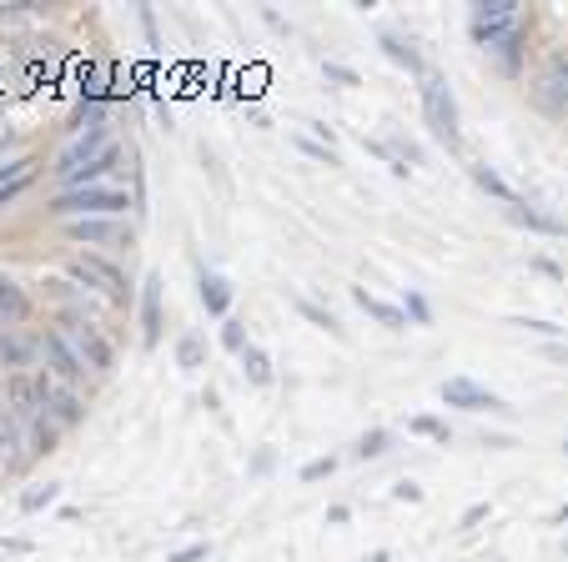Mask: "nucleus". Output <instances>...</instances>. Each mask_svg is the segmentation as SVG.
<instances>
[{
	"label": "nucleus",
	"mask_w": 568,
	"mask_h": 562,
	"mask_svg": "<svg viewBox=\"0 0 568 562\" xmlns=\"http://www.w3.org/2000/svg\"><path fill=\"white\" fill-rule=\"evenodd\" d=\"M473 25V41L483 45V51H494L498 61H504V71H514L518 65V41H524V11H518L514 0H483V6H473L468 16Z\"/></svg>",
	"instance_id": "nucleus-1"
},
{
	"label": "nucleus",
	"mask_w": 568,
	"mask_h": 562,
	"mask_svg": "<svg viewBox=\"0 0 568 562\" xmlns=\"http://www.w3.org/2000/svg\"><path fill=\"white\" fill-rule=\"evenodd\" d=\"M131 206V196L121 186H75V192H61L51 202V216L61 222H87V216H121Z\"/></svg>",
	"instance_id": "nucleus-2"
},
{
	"label": "nucleus",
	"mask_w": 568,
	"mask_h": 562,
	"mask_svg": "<svg viewBox=\"0 0 568 562\" xmlns=\"http://www.w3.org/2000/svg\"><path fill=\"white\" fill-rule=\"evenodd\" d=\"M55 331H61V337L75 347V357L91 367V377H106V371L116 367V351H111V341L101 337V327L91 317H81V311H65V317L55 321Z\"/></svg>",
	"instance_id": "nucleus-3"
},
{
	"label": "nucleus",
	"mask_w": 568,
	"mask_h": 562,
	"mask_svg": "<svg viewBox=\"0 0 568 562\" xmlns=\"http://www.w3.org/2000/svg\"><path fill=\"white\" fill-rule=\"evenodd\" d=\"M418 91H423V116H428V131L453 151L463 141V131H458V106H453L448 81H443V75H433V71H423Z\"/></svg>",
	"instance_id": "nucleus-4"
},
{
	"label": "nucleus",
	"mask_w": 568,
	"mask_h": 562,
	"mask_svg": "<svg viewBox=\"0 0 568 562\" xmlns=\"http://www.w3.org/2000/svg\"><path fill=\"white\" fill-rule=\"evenodd\" d=\"M106 151H116V141H111V131H106V126H81V131H75L71 146H61V156H55V166H51V171L65 181V186H71V181L81 176L87 166H97V161L106 156Z\"/></svg>",
	"instance_id": "nucleus-5"
},
{
	"label": "nucleus",
	"mask_w": 568,
	"mask_h": 562,
	"mask_svg": "<svg viewBox=\"0 0 568 562\" xmlns=\"http://www.w3.org/2000/svg\"><path fill=\"white\" fill-rule=\"evenodd\" d=\"M534 101L554 121H568V51H554L544 61V71L534 75Z\"/></svg>",
	"instance_id": "nucleus-6"
},
{
	"label": "nucleus",
	"mask_w": 568,
	"mask_h": 562,
	"mask_svg": "<svg viewBox=\"0 0 568 562\" xmlns=\"http://www.w3.org/2000/svg\"><path fill=\"white\" fill-rule=\"evenodd\" d=\"M41 357H45V371H51V377H61V382H71V387H81L91 377V367L75 357V347L55 327L41 331Z\"/></svg>",
	"instance_id": "nucleus-7"
},
{
	"label": "nucleus",
	"mask_w": 568,
	"mask_h": 562,
	"mask_svg": "<svg viewBox=\"0 0 568 562\" xmlns=\"http://www.w3.org/2000/svg\"><path fill=\"white\" fill-rule=\"evenodd\" d=\"M45 377V412H51L55 427H75L81 417H87V397L75 392L71 382H61V377H51V371H41Z\"/></svg>",
	"instance_id": "nucleus-8"
},
{
	"label": "nucleus",
	"mask_w": 568,
	"mask_h": 562,
	"mask_svg": "<svg viewBox=\"0 0 568 562\" xmlns=\"http://www.w3.org/2000/svg\"><path fill=\"white\" fill-rule=\"evenodd\" d=\"M65 236L81 246H131V226L116 216H87V222H65Z\"/></svg>",
	"instance_id": "nucleus-9"
},
{
	"label": "nucleus",
	"mask_w": 568,
	"mask_h": 562,
	"mask_svg": "<svg viewBox=\"0 0 568 562\" xmlns=\"http://www.w3.org/2000/svg\"><path fill=\"white\" fill-rule=\"evenodd\" d=\"M443 402L463 407V412H504V402H498L488 387L473 382V377H448V382H443Z\"/></svg>",
	"instance_id": "nucleus-10"
},
{
	"label": "nucleus",
	"mask_w": 568,
	"mask_h": 562,
	"mask_svg": "<svg viewBox=\"0 0 568 562\" xmlns=\"http://www.w3.org/2000/svg\"><path fill=\"white\" fill-rule=\"evenodd\" d=\"M75 276H81V282H97L101 292H106L111 302H116V307H126V282H121V272L111 262H101V256H81V262L71 266Z\"/></svg>",
	"instance_id": "nucleus-11"
},
{
	"label": "nucleus",
	"mask_w": 568,
	"mask_h": 562,
	"mask_svg": "<svg viewBox=\"0 0 568 562\" xmlns=\"http://www.w3.org/2000/svg\"><path fill=\"white\" fill-rule=\"evenodd\" d=\"M36 357H41V337H21L16 327L0 331V367H11V377L26 367H36Z\"/></svg>",
	"instance_id": "nucleus-12"
},
{
	"label": "nucleus",
	"mask_w": 568,
	"mask_h": 562,
	"mask_svg": "<svg viewBox=\"0 0 568 562\" xmlns=\"http://www.w3.org/2000/svg\"><path fill=\"white\" fill-rule=\"evenodd\" d=\"M353 302H357V307L367 311V317H377V321H383L387 331H403V327H408V311H397L393 302L373 297V292H367V287H353Z\"/></svg>",
	"instance_id": "nucleus-13"
},
{
	"label": "nucleus",
	"mask_w": 568,
	"mask_h": 562,
	"mask_svg": "<svg viewBox=\"0 0 568 562\" xmlns=\"http://www.w3.org/2000/svg\"><path fill=\"white\" fill-rule=\"evenodd\" d=\"M31 181H36V161H6L0 166V206H11Z\"/></svg>",
	"instance_id": "nucleus-14"
},
{
	"label": "nucleus",
	"mask_w": 568,
	"mask_h": 562,
	"mask_svg": "<svg viewBox=\"0 0 568 562\" xmlns=\"http://www.w3.org/2000/svg\"><path fill=\"white\" fill-rule=\"evenodd\" d=\"M21 447H26L21 427H16L11 407L0 402V472H11V467H16V462H21Z\"/></svg>",
	"instance_id": "nucleus-15"
},
{
	"label": "nucleus",
	"mask_w": 568,
	"mask_h": 562,
	"mask_svg": "<svg viewBox=\"0 0 568 562\" xmlns=\"http://www.w3.org/2000/svg\"><path fill=\"white\" fill-rule=\"evenodd\" d=\"M141 327H146V347H156V337H161V282L156 276L141 292Z\"/></svg>",
	"instance_id": "nucleus-16"
},
{
	"label": "nucleus",
	"mask_w": 568,
	"mask_h": 562,
	"mask_svg": "<svg viewBox=\"0 0 568 562\" xmlns=\"http://www.w3.org/2000/svg\"><path fill=\"white\" fill-rule=\"evenodd\" d=\"M202 307L212 311V317H226V307H232V287H226V276H216V272L202 276Z\"/></svg>",
	"instance_id": "nucleus-17"
},
{
	"label": "nucleus",
	"mask_w": 568,
	"mask_h": 562,
	"mask_svg": "<svg viewBox=\"0 0 568 562\" xmlns=\"http://www.w3.org/2000/svg\"><path fill=\"white\" fill-rule=\"evenodd\" d=\"M26 311H31V302H26V292L16 287L11 276H0V321H21Z\"/></svg>",
	"instance_id": "nucleus-18"
},
{
	"label": "nucleus",
	"mask_w": 568,
	"mask_h": 562,
	"mask_svg": "<svg viewBox=\"0 0 568 562\" xmlns=\"http://www.w3.org/2000/svg\"><path fill=\"white\" fill-rule=\"evenodd\" d=\"M377 41H383V51L393 55L397 65H408V71H418V75H423V55L413 51V41H403V35H397V31H383V35H377Z\"/></svg>",
	"instance_id": "nucleus-19"
},
{
	"label": "nucleus",
	"mask_w": 568,
	"mask_h": 562,
	"mask_svg": "<svg viewBox=\"0 0 568 562\" xmlns=\"http://www.w3.org/2000/svg\"><path fill=\"white\" fill-rule=\"evenodd\" d=\"M242 371H247V382H252V387H267V382H272V361H267V351H262V347H247V351H242Z\"/></svg>",
	"instance_id": "nucleus-20"
},
{
	"label": "nucleus",
	"mask_w": 568,
	"mask_h": 562,
	"mask_svg": "<svg viewBox=\"0 0 568 562\" xmlns=\"http://www.w3.org/2000/svg\"><path fill=\"white\" fill-rule=\"evenodd\" d=\"M297 311H302V317H307V321H312V327H322V331H333V337H343V327H337V317H333V311H322V307H317V302L297 297Z\"/></svg>",
	"instance_id": "nucleus-21"
},
{
	"label": "nucleus",
	"mask_w": 568,
	"mask_h": 562,
	"mask_svg": "<svg viewBox=\"0 0 568 562\" xmlns=\"http://www.w3.org/2000/svg\"><path fill=\"white\" fill-rule=\"evenodd\" d=\"M473 181H478L483 192H494V196H498V202L518 206V196H514V192H508V186H504V181H498V176H494V171H488V166H473Z\"/></svg>",
	"instance_id": "nucleus-22"
},
{
	"label": "nucleus",
	"mask_w": 568,
	"mask_h": 562,
	"mask_svg": "<svg viewBox=\"0 0 568 562\" xmlns=\"http://www.w3.org/2000/svg\"><path fill=\"white\" fill-rule=\"evenodd\" d=\"M55 498H61V488H55V482H45V488H31V492H26L21 508H26V512H41V508H51Z\"/></svg>",
	"instance_id": "nucleus-23"
},
{
	"label": "nucleus",
	"mask_w": 568,
	"mask_h": 562,
	"mask_svg": "<svg viewBox=\"0 0 568 562\" xmlns=\"http://www.w3.org/2000/svg\"><path fill=\"white\" fill-rule=\"evenodd\" d=\"M413 432L418 437H433V442H448V422H438V417H413Z\"/></svg>",
	"instance_id": "nucleus-24"
},
{
	"label": "nucleus",
	"mask_w": 568,
	"mask_h": 562,
	"mask_svg": "<svg viewBox=\"0 0 568 562\" xmlns=\"http://www.w3.org/2000/svg\"><path fill=\"white\" fill-rule=\"evenodd\" d=\"M222 347H226V351H236V357H242V351L252 347L247 331H242V321H226V327H222Z\"/></svg>",
	"instance_id": "nucleus-25"
},
{
	"label": "nucleus",
	"mask_w": 568,
	"mask_h": 562,
	"mask_svg": "<svg viewBox=\"0 0 568 562\" xmlns=\"http://www.w3.org/2000/svg\"><path fill=\"white\" fill-rule=\"evenodd\" d=\"M176 361H182L186 371L202 367V341H196V337H182V341H176Z\"/></svg>",
	"instance_id": "nucleus-26"
},
{
	"label": "nucleus",
	"mask_w": 568,
	"mask_h": 562,
	"mask_svg": "<svg viewBox=\"0 0 568 562\" xmlns=\"http://www.w3.org/2000/svg\"><path fill=\"white\" fill-rule=\"evenodd\" d=\"M383 452H387V432H367L363 442H357V457H363V462L367 457H383Z\"/></svg>",
	"instance_id": "nucleus-27"
},
{
	"label": "nucleus",
	"mask_w": 568,
	"mask_h": 562,
	"mask_svg": "<svg viewBox=\"0 0 568 562\" xmlns=\"http://www.w3.org/2000/svg\"><path fill=\"white\" fill-rule=\"evenodd\" d=\"M333 457H317V462H307V467H302V482H317V478H327V472H333Z\"/></svg>",
	"instance_id": "nucleus-28"
},
{
	"label": "nucleus",
	"mask_w": 568,
	"mask_h": 562,
	"mask_svg": "<svg viewBox=\"0 0 568 562\" xmlns=\"http://www.w3.org/2000/svg\"><path fill=\"white\" fill-rule=\"evenodd\" d=\"M514 327H524V331H544V337H564V327H554V321H534V317H514Z\"/></svg>",
	"instance_id": "nucleus-29"
},
{
	"label": "nucleus",
	"mask_w": 568,
	"mask_h": 562,
	"mask_svg": "<svg viewBox=\"0 0 568 562\" xmlns=\"http://www.w3.org/2000/svg\"><path fill=\"white\" fill-rule=\"evenodd\" d=\"M327 81H337V85H357V71H347V65L327 61Z\"/></svg>",
	"instance_id": "nucleus-30"
},
{
	"label": "nucleus",
	"mask_w": 568,
	"mask_h": 562,
	"mask_svg": "<svg viewBox=\"0 0 568 562\" xmlns=\"http://www.w3.org/2000/svg\"><path fill=\"white\" fill-rule=\"evenodd\" d=\"M408 311H413V321H428L433 311H428V302L418 297V292H408Z\"/></svg>",
	"instance_id": "nucleus-31"
},
{
	"label": "nucleus",
	"mask_w": 568,
	"mask_h": 562,
	"mask_svg": "<svg viewBox=\"0 0 568 562\" xmlns=\"http://www.w3.org/2000/svg\"><path fill=\"white\" fill-rule=\"evenodd\" d=\"M206 558V542H196V548H182V552H172V562H202Z\"/></svg>",
	"instance_id": "nucleus-32"
},
{
	"label": "nucleus",
	"mask_w": 568,
	"mask_h": 562,
	"mask_svg": "<svg viewBox=\"0 0 568 562\" xmlns=\"http://www.w3.org/2000/svg\"><path fill=\"white\" fill-rule=\"evenodd\" d=\"M393 498H403V502H418V498H423V492H418V488H413V482H397V488H393Z\"/></svg>",
	"instance_id": "nucleus-33"
},
{
	"label": "nucleus",
	"mask_w": 568,
	"mask_h": 562,
	"mask_svg": "<svg viewBox=\"0 0 568 562\" xmlns=\"http://www.w3.org/2000/svg\"><path fill=\"white\" fill-rule=\"evenodd\" d=\"M478 518H488V502H478V508H468V512H463V528H473V522H478Z\"/></svg>",
	"instance_id": "nucleus-34"
},
{
	"label": "nucleus",
	"mask_w": 568,
	"mask_h": 562,
	"mask_svg": "<svg viewBox=\"0 0 568 562\" xmlns=\"http://www.w3.org/2000/svg\"><path fill=\"white\" fill-rule=\"evenodd\" d=\"M0 552H11V558H16V552H31V542H26V538H11V542H0Z\"/></svg>",
	"instance_id": "nucleus-35"
},
{
	"label": "nucleus",
	"mask_w": 568,
	"mask_h": 562,
	"mask_svg": "<svg viewBox=\"0 0 568 562\" xmlns=\"http://www.w3.org/2000/svg\"><path fill=\"white\" fill-rule=\"evenodd\" d=\"M367 562H387V552H373V558H367Z\"/></svg>",
	"instance_id": "nucleus-36"
},
{
	"label": "nucleus",
	"mask_w": 568,
	"mask_h": 562,
	"mask_svg": "<svg viewBox=\"0 0 568 562\" xmlns=\"http://www.w3.org/2000/svg\"><path fill=\"white\" fill-rule=\"evenodd\" d=\"M554 357H564V361H568V347H554Z\"/></svg>",
	"instance_id": "nucleus-37"
}]
</instances>
